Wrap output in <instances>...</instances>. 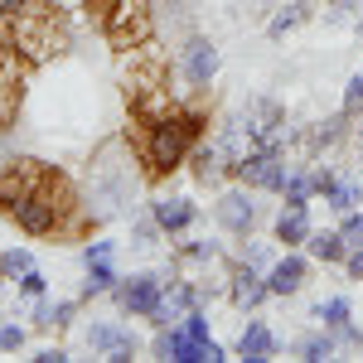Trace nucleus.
Masks as SVG:
<instances>
[{
	"label": "nucleus",
	"instance_id": "4468645a",
	"mask_svg": "<svg viewBox=\"0 0 363 363\" xmlns=\"http://www.w3.org/2000/svg\"><path fill=\"white\" fill-rule=\"evenodd\" d=\"M189 160H194V179H199V184L218 179V169H228V155H223L218 140H199L194 150H189Z\"/></svg>",
	"mask_w": 363,
	"mask_h": 363
},
{
	"label": "nucleus",
	"instance_id": "7ed1b4c3",
	"mask_svg": "<svg viewBox=\"0 0 363 363\" xmlns=\"http://www.w3.org/2000/svg\"><path fill=\"white\" fill-rule=\"evenodd\" d=\"M112 301L121 306V315L150 320V315H155V306L165 301V277H160V272H136V277H121L112 286Z\"/></svg>",
	"mask_w": 363,
	"mask_h": 363
},
{
	"label": "nucleus",
	"instance_id": "e433bc0d",
	"mask_svg": "<svg viewBox=\"0 0 363 363\" xmlns=\"http://www.w3.org/2000/svg\"><path fill=\"white\" fill-rule=\"evenodd\" d=\"M359 179H363V169H359Z\"/></svg>",
	"mask_w": 363,
	"mask_h": 363
},
{
	"label": "nucleus",
	"instance_id": "423d86ee",
	"mask_svg": "<svg viewBox=\"0 0 363 363\" xmlns=\"http://www.w3.org/2000/svg\"><path fill=\"white\" fill-rule=\"evenodd\" d=\"M257 189H228V194H218V203H213V213H218V223L233 233V238H252V228L262 223V203H257Z\"/></svg>",
	"mask_w": 363,
	"mask_h": 363
},
{
	"label": "nucleus",
	"instance_id": "6ab92c4d",
	"mask_svg": "<svg viewBox=\"0 0 363 363\" xmlns=\"http://www.w3.org/2000/svg\"><path fill=\"white\" fill-rule=\"evenodd\" d=\"M315 320H320L325 330H339L344 320H354V306H349L344 296H330V301H320V306H315Z\"/></svg>",
	"mask_w": 363,
	"mask_h": 363
},
{
	"label": "nucleus",
	"instance_id": "f3484780",
	"mask_svg": "<svg viewBox=\"0 0 363 363\" xmlns=\"http://www.w3.org/2000/svg\"><path fill=\"white\" fill-rule=\"evenodd\" d=\"M325 203L335 213H349V208H363V179H335V189L325 194Z\"/></svg>",
	"mask_w": 363,
	"mask_h": 363
},
{
	"label": "nucleus",
	"instance_id": "f03ea898",
	"mask_svg": "<svg viewBox=\"0 0 363 363\" xmlns=\"http://www.w3.org/2000/svg\"><path fill=\"white\" fill-rule=\"evenodd\" d=\"M233 174H238L247 189H257V194H281V184H286L291 165H286V155H281V150L247 145V150H242V160L233 165Z\"/></svg>",
	"mask_w": 363,
	"mask_h": 363
},
{
	"label": "nucleus",
	"instance_id": "0eeeda50",
	"mask_svg": "<svg viewBox=\"0 0 363 363\" xmlns=\"http://www.w3.org/2000/svg\"><path fill=\"white\" fill-rule=\"evenodd\" d=\"M87 349L92 354H102V359H116V363H126V359H136V335L126 330V325H116V320H97V325H87Z\"/></svg>",
	"mask_w": 363,
	"mask_h": 363
},
{
	"label": "nucleus",
	"instance_id": "bb28decb",
	"mask_svg": "<svg viewBox=\"0 0 363 363\" xmlns=\"http://www.w3.org/2000/svg\"><path fill=\"white\" fill-rule=\"evenodd\" d=\"M155 238H165L155 218H140V223L131 228V247H155Z\"/></svg>",
	"mask_w": 363,
	"mask_h": 363
},
{
	"label": "nucleus",
	"instance_id": "f257e3e1",
	"mask_svg": "<svg viewBox=\"0 0 363 363\" xmlns=\"http://www.w3.org/2000/svg\"><path fill=\"white\" fill-rule=\"evenodd\" d=\"M140 126H145V136H140V160L150 174H174V169H184L189 160V150L199 145V131H203V112L194 107H155V112H140Z\"/></svg>",
	"mask_w": 363,
	"mask_h": 363
},
{
	"label": "nucleus",
	"instance_id": "c9c22d12",
	"mask_svg": "<svg viewBox=\"0 0 363 363\" xmlns=\"http://www.w3.org/2000/svg\"><path fill=\"white\" fill-rule=\"evenodd\" d=\"M354 121H359V126H354V136H359V140H363V112H359V116H354Z\"/></svg>",
	"mask_w": 363,
	"mask_h": 363
},
{
	"label": "nucleus",
	"instance_id": "9b49d317",
	"mask_svg": "<svg viewBox=\"0 0 363 363\" xmlns=\"http://www.w3.org/2000/svg\"><path fill=\"white\" fill-rule=\"evenodd\" d=\"M310 233H315V228H310V208L306 203H281L277 223H272V238H277L281 247H306Z\"/></svg>",
	"mask_w": 363,
	"mask_h": 363
},
{
	"label": "nucleus",
	"instance_id": "b1692460",
	"mask_svg": "<svg viewBox=\"0 0 363 363\" xmlns=\"http://www.w3.org/2000/svg\"><path fill=\"white\" fill-rule=\"evenodd\" d=\"M179 257H184V262H213V257H218V242H208V238H189V242L179 247Z\"/></svg>",
	"mask_w": 363,
	"mask_h": 363
},
{
	"label": "nucleus",
	"instance_id": "a878e982",
	"mask_svg": "<svg viewBox=\"0 0 363 363\" xmlns=\"http://www.w3.org/2000/svg\"><path fill=\"white\" fill-rule=\"evenodd\" d=\"M25 349V330L15 320H0V354H20Z\"/></svg>",
	"mask_w": 363,
	"mask_h": 363
},
{
	"label": "nucleus",
	"instance_id": "f8f14e48",
	"mask_svg": "<svg viewBox=\"0 0 363 363\" xmlns=\"http://www.w3.org/2000/svg\"><path fill=\"white\" fill-rule=\"evenodd\" d=\"M277 349H281V339L262 325V320H247V330L238 335V359H247V363H267V359H277Z\"/></svg>",
	"mask_w": 363,
	"mask_h": 363
},
{
	"label": "nucleus",
	"instance_id": "4be33fe9",
	"mask_svg": "<svg viewBox=\"0 0 363 363\" xmlns=\"http://www.w3.org/2000/svg\"><path fill=\"white\" fill-rule=\"evenodd\" d=\"M306 15H310V5H306V0H291V5H286L281 15H272V25H267V34H272V39H281L286 29H296L301 20H306Z\"/></svg>",
	"mask_w": 363,
	"mask_h": 363
},
{
	"label": "nucleus",
	"instance_id": "7c9ffc66",
	"mask_svg": "<svg viewBox=\"0 0 363 363\" xmlns=\"http://www.w3.org/2000/svg\"><path fill=\"white\" fill-rule=\"evenodd\" d=\"M335 339H339V344H344V349H363V330H359V325H354V320H344V325H339V330H335Z\"/></svg>",
	"mask_w": 363,
	"mask_h": 363
},
{
	"label": "nucleus",
	"instance_id": "5701e85b",
	"mask_svg": "<svg viewBox=\"0 0 363 363\" xmlns=\"http://www.w3.org/2000/svg\"><path fill=\"white\" fill-rule=\"evenodd\" d=\"M339 112H344V116H359L363 112V73H354V78L344 83V102H339Z\"/></svg>",
	"mask_w": 363,
	"mask_h": 363
},
{
	"label": "nucleus",
	"instance_id": "2eb2a0df",
	"mask_svg": "<svg viewBox=\"0 0 363 363\" xmlns=\"http://www.w3.org/2000/svg\"><path fill=\"white\" fill-rule=\"evenodd\" d=\"M116 267H112V257H107V262H87V281H83V291H78V296H83V301H92V296H112V286H116Z\"/></svg>",
	"mask_w": 363,
	"mask_h": 363
},
{
	"label": "nucleus",
	"instance_id": "58836bf2",
	"mask_svg": "<svg viewBox=\"0 0 363 363\" xmlns=\"http://www.w3.org/2000/svg\"><path fill=\"white\" fill-rule=\"evenodd\" d=\"M0 281H5V277H0Z\"/></svg>",
	"mask_w": 363,
	"mask_h": 363
},
{
	"label": "nucleus",
	"instance_id": "393cba45",
	"mask_svg": "<svg viewBox=\"0 0 363 363\" xmlns=\"http://www.w3.org/2000/svg\"><path fill=\"white\" fill-rule=\"evenodd\" d=\"M344 223H339V233H344V242L349 247H359L363 242V208H349V213H339Z\"/></svg>",
	"mask_w": 363,
	"mask_h": 363
},
{
	"label": "nucleus",
	"instance_id": "412c9836",
	"mask_svg": "<svg viewBox=\"0 0 363 363\" xmlns=\"http://www.w3.org/2000/svg\"><path fill=\"white\" fill-rule=\"evenodd\" d=\"M349 121H354V116H344V112L325 116V121H320V126L310 131V145H315V150H325V145H335V140L344 136V126H349Z\"/></svg>",
	"mask_w": 363,
	"mask_h": 363
},
{
	"label": "nucleus",
	"instance_id": "cd10ccee",
	"mask_svg": "<svg viewBox=\"0 0 363 363\" xmlns=\"http://www.w3.org/2000/svg\"><path fill=\"white\" fill-rule=\"evenodd\" d=\"M73 315H78V301H49V330L73 325Z\"/></svg>",
	"mask_w": 363,
	"mask_h": 363
},
{
	"label": "nucleus",
	"instance_id": "6e6552de",
	"mask_svg": "<svg viewBox=\"0 0 363 363\" xmlns=\"http://www.w3.org/2000/svg\"><path fill=\"white\" fill-rule=\"evenodd\" d=\"M306 281H310V262L296 247H286V257H277V262L267 267V291H272V296H301Z\"/></svg>",
	"mask_w": 363,
	"mask_h": 363
},
{
	"label": "nucleus",
	"instance_id": "39448f33",
	"mask_svg": "<svg viewBox=\"0 0 363 363\" xmlns=\"http://www.w3.org/2000/svg\"><path fill=\"white\" fill-rule=\"evenodd\" d=\"M179 73H184L189 92H203V87L218 78V44L203 39V34H189L184 49H179Z\"/></svg>",
	"mask_w": 363,
	"mask_h": 363
},
{
	"label": "nucleus",
	"instance_id": "c756f323",
	"mask_svg": "<svg viewBox=\"0 0 363 363\" xmlns=\"http://www.w3.org/2000/svg\"><path fill=\"white\" fill-rule=\"evenodd\" d=\"M107 257H116V242L97 238V242H87V247H83V267H87V262H107Z\"/></svg>",
	"mask_w": 363,
	"mask_h": 363
},
{
	"label": "nucleus",
	"instance_id": "dca6fc26",
	"mask_svg": "<svg viewBox=\"0 0 363 363\" xmlns=\"http://www.w3.org/2000/svg\"><path fill=\"white\" fill-rule=\"evenodd\" d=\"M335 349H339V339H335V330H325L320 325V335H306L301 344H296V354L306 363H325V359H335Z\"/></svg>",
	"mask_w": 363,
	"mask_h": 363
},
{
	"label": "nucleus",
	"instance_id": "1a4fd4ad",
	"mask_svg": "<svg viewBox=\"0 0 363 363\" xmlns=\"http://www.w3.org/2000/svg\"><path fill=\"white\" fill-rule=\"evenodd\" d=\"M150 218L160 223L165 238H179V233L194 228L199 208H194V199H184V194H160V199H150Z\"/></svg>",
	"mask_w": 363,
	"mask_h": 363
},
{
	"label": "nucleus",
	"instance_id": "4c0bfd02",
	"mask_svg": "<svg viewBox=\"0 0 363 363\" xmlns=\"http://www.w3.org/2000/svg\"><path fill=\"white\" fill-rule=\"evenodd\" d=\"M102 5H107V0H102Z\"/></svg>",
	"mask_w": 363,
	"mask_h": 363
},
{
	"label": "nucleus",
	"instance_id": "2f4dec72",
	"mask_svg": "<svg viewBox=\"0 0 363 363\" xmlns=\"http://www.w3.org/2000/svg\"><path fill=\"white\" fill-rule=\"evenodd\" d=\"M344 272H349V281H363V242H359V247H349V257H344Z\"/></svg>",
	"mask_w": 363,
	"mask_h": 363
},
{
	"label": "nucleus",
	"instance_id": "ddd939ff",
	"mask_svg": "<svg viewBox=\"0 0 363 363\" xmlns=\"http://www.w3.org/2000/svg\"><path fill=\"white\" fill-rule=\"evenodd\" d=\"M306 252L315 257V262L335 267V262L349 257V242H344V233H339V228H325V233H310V238H306Z\"/></svg>",
	"mask_w": 363,
	"mask_h": 363
},
{
	"label": "nucleus",
	"instance_id": "aec40b11",
	"mask_svg": "<svg viewBox=\"0 0 363 363\" xmlns=\"http://www.w3.org/2000/svg\"><path fill=\"white\" fill-rule=\"evenodd\" d=\"M29 267H34V252H29V247H5V252H0V277H5V281H20Z\"/></svg>",
	"mask_w": 363,
	"mask_h": 363
},
{
	"label": "nucleus",
	"instance_id": "f704fd0d",
	"mask_svg": "<svg viewBox=\"0 0 363 363\" xmlns=\"http://www.w3.org/2000/svg\"><path fill=\"white\" fill-rule=\"evenodd\" d=\"M34 363H68V354H63L58 344H49V349H39V354H34Z\"/></svg>",
	"mask_w": 363,
	"mask_h": 363
},
{
	"label": "nucleus",
	"instance_id": "473e14b6",
	"mask_svg": "<svg viewBox=\"0 0 363 363\" xmlns=\"http://www.w3.org/2000/svg\"><path fill=\"white\" fill-rule=\"evenodd\" d=\"M252 242V238H247ZM267 257H272V252H267V242H252V247H242V262H252V267H267Z\"/></svg>",
	"mask_w": 363,
	"mask_h": 363
},
{
	"label": "nucleus",
	"instance_id": "9d476101",
	"mask_svg": "<svg viewBox=\"0 0 363 363\" xmlns=\"http://www.w3.org/2000/svg\"><path fill=\"white\" fill-rule=\"evenodd\" d=\"M228 296H233V306L257 310L267 296H272V291H267V272L252 267V262H238V267L228 272Z\"/></svg>",
	"mask_w": 363,
	"mask_h": 363
},
{
	"label": "nucleus",
	"instance_id": "c85d7f7f",
	"mask_svg": "<svg viewBox=\"0 0 363 363\" xmlns=\"http://www.w3.org/2000/svg\"><path fill=\"white\" fill-rule=\"evenodd\" d=\"M15 286H20V291H25V296H34V301H39V296H44V291H49V277H44V272H39V267H29L25 277L15 281Z\"/></svg>",
	"mask_w": 363,
	"mask_h": 363
},
{
	"label": "nucleus",
	"instance_id": "a211bd4d",
	"mask_svg": "<svg viewBox=\"0 0 363 363\" xmlns=\"http://www.w3.org/2000/svg\"><path fill=\"white\" fill-rule=\"evenodd\" d=\"M310 194H315V174H310V169H296V165H291L286 184H281V199H286V203H310Z\"/></svg>",
	"mask_w": 363,
	"mask_h": 363
},
{
	"label": "nucleus",
	"instance_id": "20e7f679",
	"mask_svg": "<svg viewBox=\"0 0 363 363\" xmlns=\"http://www.w3.org/2000/svg\"><path fill=\"white\" fill-rule=\"evenodd\" d=\"M131 189H136V174L131 165H97L92 169V203H97V218H112L131 203Z\"/></svg>",
	"mask_w": 363,
	"mask_h": 363
},
{
	"label": "nucleus",
	"instance_id": "72a5a7b5",
	"mask_svg": "<svg viewBox=\"0 0 363 363\" xmlns=\"http://www.w3.org/2000/svg\"><path fill=\"white\" fill-rule=\"evenodd\" d=\"M29 15V0H0V20H20Z\"/></svg>",
	"mask_w": 363,
	"mask_h": 363
}]
</instances>
